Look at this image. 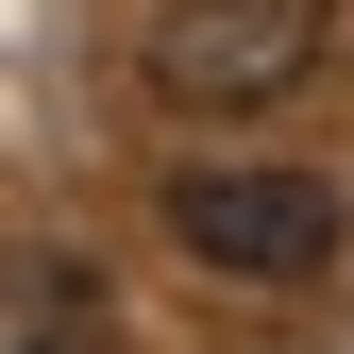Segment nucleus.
I'll list each match as a JSON object with an SVG mask.
<instances>
[{
    "label": "nucleus",
    "instance_id": "nucleus-1",
    "mask_svg": "<svg viewBox=\"0 0 354 354\" xmlns=\"http://www.w3.org/2000/svg\"><path fill=\"white\" fill-rule=\"evenodd\" d=\"M169 253L219 287H321L337 270V236H354V203L321 186V169H169Z\"/></svg>",
    "mask_w": 354,
    "mask_h": 354
},
{
    "label": "nucleus",
    "instance_id": "nucleus-2",
    "mask_svg": "<svg viewBox=\"0 0 354 354\" xmlns=\"http://www.w3.org/2000/svg\"><path fill=\"white\" fill-rule=\"evenodd\" d=\"M321 34H337V0H152V102H186V118H236V102H287L304 68H321Z\"/></svg>",
    "mask_w": 354,
    "mask_h": 354
},
{
    "label": "nucleus",
    "instance_id": "nucleus-3",
    "mask_svg": "<svg viewBox=\"0 0 354 354\" xmlns=\"http://www.w3.org/2000/svg\"><path fill=\"white\" fill-rule=\"evenodd\" d=\"M84 337H102L84 253H0V354H84Z\"/></svg>",
    "mask_w": 354,
    "mask_h": 354
}]
</instances>
